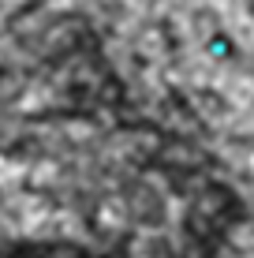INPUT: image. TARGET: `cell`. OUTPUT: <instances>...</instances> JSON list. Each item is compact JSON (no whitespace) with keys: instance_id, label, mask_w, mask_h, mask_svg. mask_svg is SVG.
Returning a JSON list of instances; mask_svg holds the SVG:
<instances>
[{"instance_id":"obj_1","label":"cell","mask_w":254,"mask_h":258,"mask_svg":"<svg viewBox=\"0 0 254 258\" xmlns=\"http://www.w3.org/2000/svg\"><path fill=\"white\" fill-rule=\"evenodd\" d=\"M202 56L213 68H239L243 64V41L235 38V30H228L224 23H213L202 34Z\"/></svg>"},{"instance_id":"obj_2","label":"cell","mask_w":254,"mask_h":258,"mask_svg":"<svg viewBox=\"0 0 254 258\" xmlns=\"http://www.w3.org/2000/svg\"><path fill=\"white\" fill-rule=\"evenodd\" d=\"M243 15H247V19L254 23V0H243Z\"/></svg>"}]
</instances>
